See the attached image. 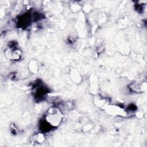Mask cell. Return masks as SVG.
<instances>
[{
	"mask_svg": "<svg viewBox=\"0 0 147 147\" xmlns=\"http://www.w3.org/2000/svg\"><path fill=\"white\" fill-rule=\"evenodd\" d=\"M63 119V114L56 107L49 108L45 116V125L47 127H56L60 125Z\"/></svg>",
	"mask_w": 147,
	"mask_h": 147,
	"instance_id": "cell-1",
	"label": "cell"
},
{
	"mask_svg": "<svg viewBox=\"0 0 147 147\" xmlns=\"http://www.w3.org/2000/svg\"><path fill=\"white\" fill-rule=\"evenodd\" d=\"M6 56L11 60H18L21 56V52L18 49H12L6 52Z\"/></svg>",
	"mask_w": 147,
	"mask_h": 147,
	"instance_id": "cell-2",
	"label": "cell"
}]
</instances>
